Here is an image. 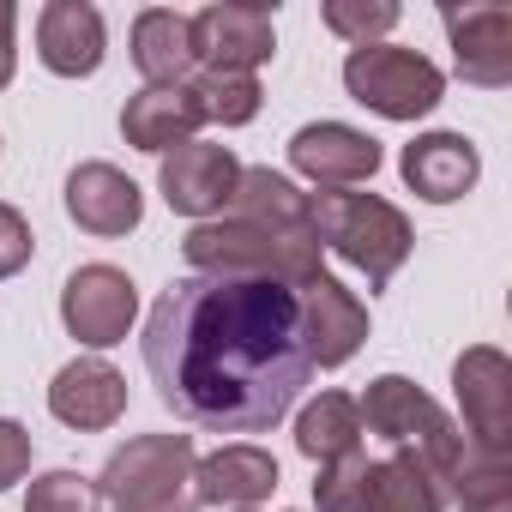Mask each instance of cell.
<instances>
[{"instance_id": "1", "label": "cell", "mask_w": 512, "mask_h": 512, "mask_svg": "<svg viewBox=\"0 0 512 512\" xmlns=\"http://www.w3.org/2000/svg\"><path fill=\"white\" fill-rule=\"evenodd\" d=\"M145 374L157 398L211 434H260L308 386L302 302L266 278H181L145 320Z\"/></svg>"}, {"instance_id": "2", "label": "cell", "mask_w": 512, "mask_h": 512, "mask_svg": "<svg viewBox=\"0 0 512 512\" xmlns=\"http://www.w3.org/2000/svg\"><path fill=\"white\" fill-rule=\"evenodd\" d=\"M187 266L199 278H266V284H290L302 290L308 278H320V241L308 235H278L260 223H241V217H205L187 229L181 241Z\"/></svg>"}, {"instance_id": "3", "label": "cell", "mask_w": 512, "mask_h": 512, "mask_svg": "<svg viewBox=\"0 0 512 512\" xmlns=\"http://www.w3.org/2000/svg\"><path fill=\"white\" fill-rule=\"evenodd\" d=\"M308 223H314V241L332 247L344 266H356L374 290L398 278L416 241L410 217L380 193H308Z\"/></svg>"}, {"instance_id": "4", "label": "cell", "mask_w": 512, "mask_h": 512, "mask_svg": "<svg viewBox=\"0 0 512 512\" xmlns=\"http://www.w3.org/2000/svg\"><path fill=\"white\" fill-rule=\"evenodd\" d=\"M356 410H362V428H374L380 440H392V446H404V452H422L428 470H434L446 488L458 482V470H464V434L452 428V416H446L416 380L380 374V380L356 398Z\"/></svg>"}, {"instance_id": "5", "label": "cell", "mask_w": 512, "mask_h": 512, "mask_svg": "<svg viewBox=\"0 0 512 512\" xmlns=\"http://www.w3.org/2000/svg\"><path fill=\"white\" fill-rule=\"evenodd\" d=\"M344 91L386 115V121H422L428 109H440L446 97V79L428 55L416 49H398V43H368V49H350L344 61Z\"/></svg>"}, {"instance_id": "6", "label": "cell", "mask_w": 512, "mask_h": 512, "mask_svg": "<svg viewBox=\"0 0 512 512\" xmlns=\"http://www.w3.org/2000/svg\"><path fill=\"white\" fill-rule=\"evenodd\" d=\"M193 440L187 434H139V440H127L109 464H103V476L91 482L97 488V500H109L115 512H133V506H157V500H175V494H187V482H193Z\"/></svg>"}, {"instance_id": "7", "label": "cell", "mask_w": 512, "mask_h": 512, "mask_svg": "<svg viewBox=\"0 0 512 512\" xmlns=\"http://www.w3.org/2000/svg\"><path fill=\"white\" fill-rule=\"evenodd\" d=\"M452 392L464 404V452L512 458V362L494 344H476L452 368Z\"/></svg>"}, {"instance_id": "8", "label": "cell", "mask_w": 512, "mask_h": 512, "mask_svg": "<svg viewBox=\"0 0 512 512\" xmlns=\"http://www.w3.org/2000/svg\"><path fill=\"white\" fill-rule=\"evenodd\" d=\"M187 31H193L199 73H253V67H266L272 49H278L272 7H235V0H223V7L193 13Z\"/></svg>"}, {"instance_id": "9", "label": "cell", "mask_w": 512, "mask_h": 512, "mask_svg": "<svg viewBox=\"0 0 512 512\" xmlns=\"http://www.w3.org/2000/svg\"><path fill=\"white\" fill-rule=\"evenodd\" d=\"M133 314H139V290H133V278L115 272V266H79V272L67 278V290H61V320H67V332H73L79 344H91V350L121 344L127 326H133Z\"/></svg>"}, {"instance_id": "10", "label": "cell", "mask_w": 512, "mask_h": 512, "mask_svg": "<svg viewBox=\"0 0 512 512\" xmlns=\"http://www.w3.org/2000/svg\"><path fill=\"white\" fill-rule=\"evenodd\" d=\"M235 181H241L235 151H229V145H205V139L175 145V151L163 157V169H157V187H163L169 211L199 217V223L217 217V211L235 199Z\"/></svg>"}, {"instance_id": "11", "label": "cell", "mask_w": 512, "mask_h": 512, "mask_svg": "<svg viewBox=\"0 0 512 512\" xmlns=\"http://www.w3.org/2000/svg\"><path fill=\"white\" fill-rule=\"evenodd\" d=\"M296 302H302V338H308V362L314 368H344L368 344V308L332 272L308 278L296 290Z\"/></svg>"}, {"instance_id": "12", "label": "cell", "mask_w": 512, "mask_h": 512, "mask_svg": "<svg viewBox=\"0 0 512 512\" xmlns=\"http://www.w3.org/2000/svg\"><path fill=\"white\" fill-rule=\"evenodd\" d=\"M440 19H446L458 73L470 85H482V91L512 85V7H464V13L452 7Z\"/></svg>"}, {"instance_id": "13", "label": "cell", "mask_w": 512, "mask_h": 512, "mask_svg": "<svg viewBox=\"0 0 512 512\" xmlns=\"http://www.w3.org/2000/svg\"><path fill=\"white\" fill-rule=\"evenodd\" d=\"M290 163L308 181L344 193V187H356V181H368L380 169V139H368V133H356L344 121H314V127H302L290 139Z\"/></svg>"}, {"instance_id": "14", "label": "cell", "mask_w": 512, "mask_h": 512, "mask_svg": "<svg viewBox=\"0 0 512 512\" xmlns=\"http://www.w3.org/2000/svg\"><path fill=\"white\" fill-rule=\"evenodd\" d=\"M278 488V458L266 446H217L211 458L193 464V500L199 506H235V512H253L260 500H272Z\"/></svg>"}, {"instance_id": "15", "label": "cell", "mask_w": 512, "mask_h": 512, "mask_svg": "<svg viewBox=\"0 0 512 512\" xmlns=\"http://www.w3.org/2000/svg\"><path fill=\"white\" fill-rule=\"evenodd\" d=\"M67 217L91 235H127L145 217V193L115 163H79L67 175Z\"/></svg>"}, {"instance_id": "16", "label": "cell", "mask_w": 512, "mask_h": 512, "mask_svg": "<svg viewBox=\"0 0 512 512\" xmlns=\"http://www.w3.org/2000/svg\"><path fill=\"white\" fill-rule=\"evenodd\" d=\"M49 410H55V422H67V428H79V434L115 428L121 410H127V380H121L109 362L79 356V362H67V368L55 374V386H49Z\"/></svg>"}, {"instance_id": "17", "label": "cell", "mask_w": 512, "mask_h": 512, "mask_svg": "<svg viewBox=\"0 0 512 512\" xmlns=\"http://www.w3.org/2000/svg\"><path fill=\"white\" fill-rule=\"evenodd\" d=\"M103 13L91 0H49L43 19H37V55L49 73L61 79H85L103 67Z\"/></svg>"}, {"instance_id": "18", "label": "cell", "mask_w": 512, "mask_h": 512, "mask_svg": "<svg viewBox=\"0 0 512 512\" xmlns=\"http://www.w3.org/2000/svg\"><path fill=\"white\" fill-rule=\"evenodd\" d=\"M398 169H404L410 193H422L428 205H452V199H464L476 187L482 157H476V145L464 133H422V139L404 145Z\"/></svg>"}, {"instance_id": "19", "label": "cell", "mask_w": 512, "mask_h": 512, "mask_svg": "<svg viewBox=\"0 0 512 512\" xmlns=\"http://www.w3.org/2000/svg\"><path fill=\"white\" fill-rule=\"evenodd\" d=\"M199 127H205V115H199V103H193L187 85H145V91L127 97V109H121L127 145H133V151H157V157H169L175 145H187Z\"/></svg>"}, {"instance_id": "20", "label": "cell", "mask_w": 512, "mask_h": 512, "mask_svg": "<svg viewBox=\"0 0 512 512\" xmlns=\"http://www.w3.org/2000/svg\"><path fill=\"white\" fill-rule=\"evenodd\" d=\"M446 500H452V488L428 470L422 452L398 446L392 458L368 464V500H362V512H446Z\"/></svg>"}, {"instance_id": "21", "label": "cell", "mask_w": 512, "mask_h": 512, "mask_svg": "<svg viewBox=\"0 0 512 512\" xmlns=\"http://www.w3.org/2000/svg\"><path fill=\"white\" fill-rule=\"evenodd\" d=\"M229 217L260 223V229H278V235H308V241H314L308 193H302L290 175H278V169H241L235 199H229Z\"/></svg>"}, {"instance_id": "22", "label": "cell", "mask_w": 512, "mask_h": 512, "mask_svg": "<svg viewBox=\"0 0 512 512\" xmlns=\"http://www.w3.org/2000/svg\"><path fill=\"white\" fill-rule=\"evenodd\" d=\"M133 67L145 73V85H187V73L199 67L187 19L169 7H145L133 19Z\"/></svg>"}, {"instance_id": "23", "label": "cell", "mask_w": 512, "mask_h": 512, "mask_svg": "<svg viewBox=\"0 0 512 512\" xmlns=\"http://www.w3.org/2000/svg\"><path fill=\"white\" fill-rule=\"evenodd\" d=\"M362 410H356V398L350 392H320L308 410H302V422H296V446H302V458H314V464H332V458H350V452H362Z\"/></svg>"}, {"instance_id": "24", "label": "cell", "mask_w": 512, "mask_h": 512, "mask_svg": "<svg viewBox=\"0 0 512 512\" xmlns=\"http://www.w3.org/2000/svg\"><path fill=\"white\" fill-rule=\"evenodd\" d=\"M193 103L205 121H223V127H247L253 115H260V79L253 73H199L187 79Z\"/></svg>"}, {"instance_id": "25", "label": "cell", "mask_w": 512, "mask_h": 512, "mask_svg": "<svg viewBox=\"0 0 512 512\" xmlns=\"http://www.w3.org/2000/svg\"><path fill=\"white\" fill-rule=\"evenodd\" d=\"M458 512H512V458H470L452 482Z\"/></svg>"}, {"instance_id": "26", "label": "cell", "mask_w": 512, "mask_h": 512, "mask_svg": "<svg viewBox=\"0 0 512 512\" xmlns=\"http://www.w3.org/2000/svg\"><path fill=\"white\" fill-rule=\"evenodd\" d=\"M326 25H332L344 43L368 49V43H380V37L398 25V7H392V0H326Z\"/></svg>"}, {"instance_id": "27", "label": "cell", "mask_w": 512, "mask_h": 512, "mask_svg": "<svg viewBox=\"0 0 512 512\" xmlns=\"http://www.w3.org/2000/svg\"><path fill=\"white\" fill-rule=\"evenodd\" d=\"M362 500H368V458L362 452L320 464V482H314V506L320 512H362Z\"/></svg>"}, {"instance_id": "28", "label": "cell", "mask_w": 512, "mask_h": 512, "mask_svg": "<svg viewBox=\"0 0 512 512\" xmlns=\"http://www.w3.org/2000/svg\"><path fill=\"white\" fill-rule=\"evenodd\" d=\"M25 512H97V488L79 470H49V476L31 482Z\"/></svg>"}, {"instance_id": "29", "label": "cell", "mask_w": 512, "mask_h": 512, "mask_svg": "<svg viewBox=\"0 0 512 512\" xmlns=\"http://www.w3.org/2000/svg\"><path fill=\"white\" fill-rule=\"evenodd\" d=\"M31 247H37V235H31V223H25V211L0 205V278L25 272V266H31Z\"/></svg>"}, {"instance_id": "30", "label": "cell", "mask_w": 512, "mask_h": 512, "mask_svg": "<svg viewBox=\"0 0 512 512\" xmlns=\"http://www.w3.org/2000/svg\"><path fill=\"white\" fill-rule=\"evenodd\" d=\"M25 470H31V434L13 416H0V488L25 482Z\"/></svg>"}, {"instance_id": "31", "label": "cell", "mask_w": 512, "mask_h": 512, "mask_svg": "<svg viewBox=\"0 0 512 512\" xmlns=\"http://www.w3.org/2000/svg\"><path fill=\"white\" fill-rule=\"evenodd\" d=\"M13 31H19V13H13V0H0V91L13 85V67H19V43H13Z\"/></svg>"}, {"instance_id": "32", "label": "cell", "mask_w": 512, "mask_h": 512, "mask_svg": "<svg viewBox=\"0 0 512 512\" xmlns=\"http://www.w3.org/2000/svg\"><path fill=\"white\" fill-rule=\"evenodd\" d=\"M133 512H199L193 494H175V500H157V506H133Z\"/></svg>"}]
</instances>
